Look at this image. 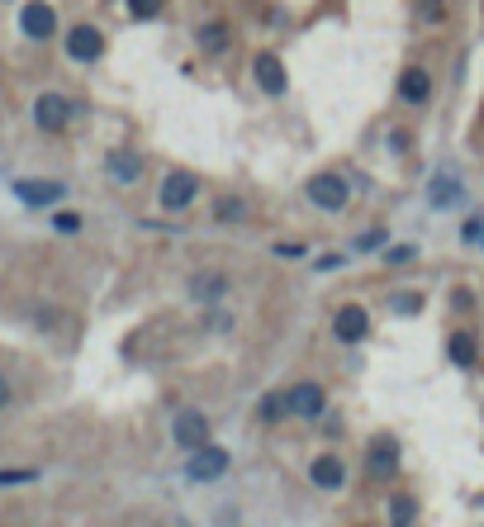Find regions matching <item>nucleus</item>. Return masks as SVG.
I'll return each instance as SVG.
<instances>
[{"instance_id": "nucleus-18", "label": "nucleus", "mask_w": 484, "mask_h": 527, "mask_svg": "<svg viewBox=\"0 0 484 527\" xmlns=\"http://www.w3.org/2000/svg\"><path fill=\"white\" fill-rule=\"evenodd\" d=\"M290 413V394L281 390V394H266L262 404H257V418H266V423H276V418H285Z\"/></svg>"}, {"instance_id": "nucleus-7", "label": "nucleus", "mask_w": 484, "mask_h": 527, "mask_svg": "<svg viewBox=\"0 0 484 527\" xmlns=\"http://www.w3.org/2000/svg\"><path fill=\"white\" fill-rule=\"evenodd\" d=\"M290 394V413L294 418H319L323 409H328V394H323V385H294V390H285Z\"/></svg>"}, {"instance_id": "nucleus-16", "label": "nucleus", "mask_w": 484, "mask_h": 527, "mask_svg": "<svg viewBox=\"0 0 484 527\" xmlns=\"http://www.w3.org/2000/svg\"><path fill=\"white\" fill-rule=\"evenodd\" d=\"M104 166H110L114 181H138L143 176V157L138 153H110V157H104Z\"/></svg>"}, {"instance_id": "nucleus-22", "label": "nucleus", "mask_w": 484, "mask_h": 527, "mask_svg": "<svg viewBox=\"0 0 484 527\" xmlns=\"http://www.w3.org/2000/svg\"><path fill=\"white\" fill-rule=\"evenodd\" d=\"M394 309L399 313H418V309H423V300H418V294H394Z\"/></svg>"}, {"instance_id": "nucleus-15", "label": "nucleus", "mask_w": 484, "mask_h": 527, "mask_svg": "<svg viewBox=\"0 0 484 527\" xmlns=\"http://www.w3.org/2000/svg\"><path fill=\"white\" fill-rule=\"evenodd\" d=\"M228 294V276L223 271H200L191 281V300H223Z\"/></svg>"}, {"instance_id": "nucleus-14", "label": "nucleus", "mask_w": 484, "mask_h": 527, "mask_svg": "<svg viewBox=\"0 0 484 527\" xmlns=\"http://www.w3.org/2000/svg\"><path fill=\"white\" fill-rule=\"evenodd\" d=\"M15 195L25 204H57L62 200V185L57 181H15Z\"/></svg>"}, {"instance_id": "nucleus-1", "label": "nucleus", "mask_w": 484, "mask_h": 527, "mask_svg": "<svg viewBox=\"0 0 484 527\" xmlns=\"http://www.w3.org/2000/svg\"><path fill=\"white\" fill-rule=\"evenodd\" d=\"M309 200L319 209H328V214H338V209H347V200H351V185L338 172H319V176H309Z\"/></svg>"}, {"instance_id": "nucleus-26", "label": "nucleus", "mask_w": 484, "mask_h": 527, "mask_svg": "<svg viewBox=\"0 0 484 527\" xmlns=\"http://www.w3.org/2000/svg\"><path fill=\"white\" fill-rule=\"evenodd\" d=\"M209 328H214V333L223 328V333H228V328H233V319H228V313H219V309H214V313H209Z\"/></svg>"}, {"instance_id": "nucleus-24", "label": "nucleus", "mask_w": 484, "mask_h": 527, "mask_svg": "<svg viewBox=\"0 0 484 527\" xmlns=\"http://www.w3.org/2000/svg\"><path fill=\"white\" fill-rule=\"evenodd\" d=\"M34 480V471H0V484H25Z\"/></svg>"}, {"instance_id": "nucleus-8", "label": "nucleus", "mask_w": 484, "mask_h": 527, "mask_svg": "<svg viewBox=\"0 0 484 527\" xmlns=\"http://www.w3.org/2000/svg\"><path fill=\"white\" fill-rule=\"evenodd\" d=\"M67 53H72L76 62H95V57L104 53V34H100L95 25H76V29L67 34Z\"/></svg>"}, {"instance_id": "nucleus-20", "label": "nucleus", "mask_w": 484, "mask_h": 527, "mask_svg": "<svg viewBox=\"0 0 484 527\" xmlns=\"http://www.w3.org/2000/svg\"><path fill=\"white\" fill-rule=\"evenodd\" d=\"M390 522H394V527H409V522H413V499H394V503H390Z\"/></svg>"}, {"instance_id": "nucleus-27", "label": "nucleus", "mask_w": 484, "mask_h": 527, "mask_svg": "<svg viewBox=\"0 0 484 527\" xmlns=\"http://www.w3.org/2000/svg\"><path fill=\"white\" fill-rule=\"evenodd\" d=\"M57 228H62V234H76L81 219H76V214H57Z\"/></svg>"}, {"instance_id": "nucleus-4", "label": "nucleus", "mask_w": 484, "mask_h": 527, "mask_svg": "<svg viewBox=\"0 0 484 527\" xmlns=\"http://www.w3.org/2000/svg\"><path fill=\"white\" fill-rule=\"evenodd\" d=\"M34 119H38V129L62 134V129L72 124V104L62 100L57 91H48V95H38V100H34Z\"/></svg>"}, {"instance_id": "nucleus-29", "label": "nucleus", "mask_w": 484, "mask_h": 527, "mask_svg": "<svg viewBox=\"0 0 484 527\" xmlns=\"http://www.w3.org/2000/svg\"><path fill=\"white\" fill-rule=\"evenodd\" d=\"M5 404H10V381L0 375V409H5Z\"/></svg>"}, {"instance_id": "nucleus-3", "label": "nucleus", "mask_w": 484, "mask_h": 527, "mask_svg": "<svg viewBox=\"0 0 484 527\" xmlns=\"http://www.w3.org/2000/svg\"><path fill=\"white\" fill-rule=\"evenodd\" d=\"M195 195H200V181L191 172H166V181H162V209L181 214V209L191 204Z\"/></svg>"}, {"instance_id": "nucleus-19", "label": "nucleus", "mask_w": 484, "mask_h": 527, "mask_svg": "<svg viewBox=\"0 0 484 527\" xmlns=\"http://www.w3.org/2000/svg\"><path fill=\"white\" fill-rule=\"evenodd\" d=\"M200 44H204V53H223L228 48V29L219 25V19H209V25L200 29Z\"/></svg>"}, {"instance_id": "nucleus-25", "label": "nucleus", "mask_w": 484, "mask_h": 527, "mask_svg": "<svg viewBox=\"0 0 484 527\" xmlns=\"http://www.w3.org/2000/svg\"><path fill=\"white\" fill-rule=\"evenodd\" d=\"M385 243V234H380V228H375V234H366L361 243H356V247H361V252H375V247H380Z\"/></svg>"}, {"instance_id": "nucleus-12", "label": "nucleus", "mask_w": 484, "mask_h": 527, "mask_svg": "<svg viewBox=\"0 0 484 527\" xmlns=\"http://www.w3.org/2000/svg\"><path fill=\"white\" fill-rule=\"evenodd\" d=\"M309 480L319 484V490H342V480H347V466H342L338 456H319V461H313V466H309Z\"/></svg>"}, {"instance_id": "nucleus-28", "label": "nucleus", "mask_w": 484, "mask_h": 527, "mask_svg": "<svg viewBox=\"0 0 484 527\" xmlns=\"http://www.w3.org/2000/svg\"><path fill=\"white\" fill-rule=\"evenodd\" d=\"M423 15H428L432 25H437V19H441V0H423Z\"/></svg>"}, {"instance_id": "nucleus-5", "label": "nucleus", "mask_w": 484, "mask_h": 527, "mask_svg": "<svg viewBox=\"0 0 484 527\" xmlns=\"http://www.w3.org/2000/svg\"><path fill=\"white\" fill-rule=\"evenodd\" d=\"M252 76H257V86L266 95H285L290 86V76H285V62L276 53H257V62H252Z\"/></svg>"}, {"instance_id": "nucleus-23", "label": "nucleus", "mask_w": 484, "mask_h": 527, "mask_svg": "<svg viewBox=\"0 0 484 527\" xmlns=\"http://www.w3.org/2000/svg\"><path fill=\"white\" fill-rule=\"evenodd\" d=\"M247 209H242V200H219V219H242Z\"/></svg>"}, {"instance_id": "nucleus-21", "label": "nucleus", "mask_w": 484, "mask_h": 527, "mask_svg": "<svg viewBox=\"0 0 484 527\" xmlns=\"http://www.w3.org/2000/svg\"><path fill=\"white\" fill-rule=\"evenodd\" d=\"M129 15L153 19V15H162V0H129Z\"/></svg>"}, {"instance_id": "nucleus-17", "label": "nucleus", "mask_w": 484, "mask_h": 527, "mask_svg": "<svg viewBox=\"0 0 484 527\" xmlns=\"http://www.w3.org/2000/svg\"><path fill=\"white\" fill-rule=\"evenodd\" d=\"M447 352H451V362H456V366H475V362H479V343H475L470 333H451Z\"/></svg>"}, {"instance_id": "nucleus-6", "label": "nucleus", "mask_w": 484, "mask_h": 527, "mask_svg": "<svg viewBox=\"0 0 484 527\" xmlns=\"http://www.w3.org/2000/svg\"><path fill=\"white\" fill-rule=\"evenodd\" d=\"M228 471V452L223 447H200L191 452V461H185V475L191 480H219Z\"/></svg>"}, {"instance_id": "nucleus-13", "label": "nucleus", "mask_w": 484, "mask_h": 527, "mask_svg": "<svg viewBox=\"0 0 484 527\" xmlns=\"http://www.w3.org/2000/svg\"><path fill=\"white\" fill-rule=\"evenodd\" d=\"M432 95V76L423 67H409L404 76H399V100H409V104H423Z\"/></svg>"}, {"instance_id": "nucleus-10", "label": "nucleus", "mask_w": 484, "mask_h": 527, "mask_svg": "<svg viewBox=\"0 0 484 527\" xmlns=\"http://www.w3.org/2000/svg\"><path fill=\"white\" fill-rule=\"evenodd\" d=\"M366 461H370V475H394L399 471V442L394 437H375Z\"/></svg>"}, {"instance_id": "nucleus-9", "label": "nucleus", "mask_w": 484, "mask_h": 527, "mask_svg": "<svg viewBox=\"0 0 484 527\" xmlns=\"http://www.w3.org/2000/svg\"><path fill=\"white\" fill-rule=\"evenodd\" d=\"M332 333H338V343H361V337L370 333V319H366V309H338V319H332Z\"/></svg>"}, {"instance_id": "nucleus-11", "label": "nucleus", "mask_w": 484, "mask_h": 527, "mask_svg": "<svg viewBox=\"0 0 484 527\" xmlns=\"http://www.w3.org/2000/svg\"><path fill=\"white\" fill-rule=\"evenodd\" d=\"M19 25H25V34L29 38H53V29H57V15H53V5H25V15H19Z\"/></svg>"}, {"instance_id": "nucleus-2", "label": "nucleus", "mask_w": 484, "mask_h": 527, "mask_svg": "<svg viewBox=\"0 0 484 527\" xmlns=\"http://www.w3.org/2000/svg\"><path fill=\"white\" fill-rule=\"evenodd\" d=\"M172 437L181 442L185 452L209 447V418H204L200 409H181V413H176V423H172Z\"/></svg>"}]
</instances>
